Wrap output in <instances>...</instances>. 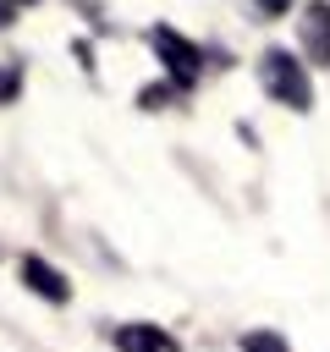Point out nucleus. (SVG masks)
Wrapping results in <instances>:
<instances>
[{"label":"nucleus","instance_id":"obj_1","mask_svg":"<svg viewBox=\"0 0 330 352\" xmlns=\"http://www.w3.org/2000/svg\"><path fill=\"white\" fill-rule=\"evenodd\" d=\"M258 77H264V94L275 99V104H292V110H308L314 104V94H308V72H302V60L292 55V50H264V60H258Z\"/></svg>","mask_w":330,"mask_h":352},{"label":"nucleus","instance_id":"obj_3","mask_svg":"<svg viewBox=\"0 0 330 352\" xmlns=\"http://www.w3.org/2000/svg\"><path fill=\"white\" fill-rule=\"evenodd\" d=\"M110 341H116V352H182L176 336L160 324H116Z\"/></svg>","mask_w":330,"mask_h":352},{"label":"nucleus","instance_id":"obj_4","mask_svg":"<svg viewBox=\"0 0 330 352\" xmlns=\"http://www.w3.org/2000/svg\"><path fill=\"white\" fill-rule=\"evenodd\" d=\"M22 286H28V292H38L44 302H66V297H72V280H66V275H55L38 253H28V258H22Z\"/></svg>","mask_w":330,"mask_h":352},{"label":"nucleus","instance_id":"obj_6","mask_svg":"<svg viewBox=\"0 0 330 352\" xmlns=\"http://www.w3.org/2000/svg\"><path fill=\"white\" fill-rule=\"evenodd\" d=\"M242 352H292V346H286V336H275V330H248V336H242Z\"/></svg>","mask_w":330,"mask_h":352},{"label":"nucleus","instance_id":"obj_5","mask_svg":"<svg viewBox=\"0 0 330 352\" xmlns=\"http://www.w3.org/2000/svg\"><path fill=\"white\" fill-rule=\"evenodd\" d=\"M302 44H308L314 60L330 66V0H314V6L302 11Z\"/></svg>","mask_w":330,"mask_h":352},{"label":"nucleus","instance_id":"obj_7","mask_svg":"<svg viewBox=\"0 0 330 352\" xmlns=\"http://www.w3.org/2000/svg\"><path fill=\"white\" fill-rule=\"evenodd\" d=\"M286 6H292V0H258V11H264V16H280Z\"/></svg>","mask_w":330,"mask_h":352},{"label":"nucleus","instance_id":"obj_2","mask_svg":"<svg viewBox=\"0 0 330 352\" xmlns=\"http://www.w3.org/2000/svg\"><path fill=\"white\" fill-rule=\"evenodd\" d=\"M148 44H154V55L165 60V72L176 82H192L198 77V44H187L176 28H148Z\"/></svg>","mask_w":330,"mask_h":352},{"label":"nucleus","instance_id":"obj_8","mask_svg":"<svg viewBox=\"0 0 330 352\" xmlns=\"http://www.w3.org/2000/svg\"><path fill=\"white\" fill-rule=\"evenodd\" d=\"M22 6H33V0H22Z\"/></svg>","mask_w":330,"mask_h":352}]
</instances>
